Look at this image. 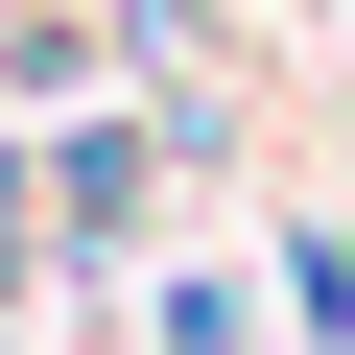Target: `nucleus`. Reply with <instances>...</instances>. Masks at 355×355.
<instances>
[{
  "label": "nucleus",
  "mask_w": 355,
  "mask_h": 355,
  "mask_svg": "<svg viewBox=\"0 0 355 355\" xmlns=\"http://www.w3.org/2000/svg\"><path fill=\"white\" fill-rule=\"evenodd\" d=\"M166 166H190V142H166V95H95V119H48L24 142V190H48V261H71V308L166 237Z\"/></svg>",
  "instance_id": "nucleus-1"
},
{
  "label": "nucleus",
  "mask_w": 355,
  "mask_h": 355,
  "mask_svg": "<svg viewBox=\"0 0 355 355\" xmlns=\"http://www.w3.org/2000/svg\"><path fill=\"white\" fill-rule=\"evenodd\" d=\"M142 308V355H261L284 308H261V261H166V284H119Z\"/></svg>",
  "instance_id": "nucleus-2"
},
{
  "label": "nucleus",
  "mask_w": 355,
  "mask_h": 355,
  "mask_svg": "<svg viewBox=\"0 0 355 355\" xmlns=\"http://www.w3.org/2000/svg\"><path fill=\"white\" fill-rule=\"evenodd\" d=\"M261 308H284L308 355H355V214H284V261H261Z\"/></svg>",
  "instance_id": "nucleus-3"
},
{
  "label": "nucleus",
  "mask_w": 355,
  "mask_h": 355,
  "mask_svg": "<svg viewBox=\"0 0 355 355\" xmlns=\"http://www.w3.org/2000/svg\"><path fill=\"white\" fill-rule=\"evenodd\" d=\"M24 261H48V190H24V142H0V308H24Z\"/></svg>",
  "instance_id": "nucleus-4"
}]
</instances>
